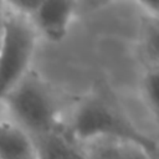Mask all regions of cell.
<instances>
[{"instance_id":"obj_1","label":"cell","mask_w":159,"mask_h":159,"mask_svg":"<svg viewBox=\"0 0 159 159\" xmlns=\"http://www.w3.org/2000/svg\"><path fill=\"white\" fill-rule=\"evenodd\" d=\"M62 132L75 144L94 138H120L140 144L155 159L158 155L157 140L132 123L108 87L99 86L82 99Z\"/></svg>"},{"instance_id":"obj_6","label":"cell","mask_w":159,"mask_h":159,"mask_svg":"<svg viewBox=\"0 0 159 159\" xmlns=\"http://www.w3.org/2000/svg\"><path fill=\"white\" fill-rule=\"evenodd\" d=\"M0 159H37L32 138L10 120H0Z\"/></svg>"},{"instance_id":"obj_9","label":"cell","mask_w":159,"mask_h":159,"mask_svg":"<svg viewBox=\"0 0 159 159\" xmlns=\"http://www.w3.org/2000/svg\"><path fill=\"white\" fill-rule=\"evenodd\" d=\"M5 14V5H4V1H0V17H2Z\"/></svg>"},{"instance_id":"obj_5","label":"cell","mask_w":159,"mask_h":159,"mask_svg":"<svg viewBox=\"0 0 159 159\" xmlns=\"http://www.w3.org/2000/svg\"><path fill=\"white\" fill-rule=\"evenodd\" d=\"M88 159H155L140 144L120 138H94L76 144Z\"/></svg>"},{"instance_id":"obj_7","label":"cell","mask_w":159,"mask_h":159,"mask_svg":"<svg viewBox=\"0 0 159 159\" xmlns=\"http://www.w3.org/2000/svg\"><path fill=\"white\" fill-rule=\"evenodd\" d=\"M139 56L145 70L159 65V20L158 16L144 15L139 32Z\"/></svg>"},{"instance_id":"obj_2","label":"cell","mask_w":159,"mask_h":159,"mask_svg":"<svg viewBox=\"0 0 159 159\" xmlns=\"http://www.w3.org/2000/svg\"><path fill=\"white\" fill-rule=\"evenodd\" d=\"M10 122L26 132L32 140L62 129L55 96L48 84L34 71L26 75L5 96Z\"/></svg>"},{"instance_id":"obj_3","label":"cell","mask_w":159,"mask_h":159,"mask_svg":"<svg viewBox=\"0 0 159 159\" xmlns=\"http://www.w3.org/2000/svg\"><path fill=\"white\" fill-rule=\"evenodd\" d=\"M37 34L29 17L5 7L0 43V107L5 96L29 71Z\"/></svg>"},{"instance_id":"obj_4","label":"cell","mask_w":159,"mask_h":159,"mask_svg":"<svg viewBox=\"0 0 159 159\" xmlns=\"http://www.w3.org/2000/svg\"><path fill=\"white\" fill-rule=\"evenodd\" d=\"M76 14V1L70 0H40L35 11L30 15L37 36L41 35L50 42H61L68 32L71 20Z\"/></svg>"},{"instance_id":"obj_8","label":"cell","mask_w":159,"mask_h":159,"mask_svg":"<svg viewBox=\"0 0 159 159\" xmlns=\"http://www.w3.org/2000/svg\"><path fill=\"white\" fill-rule=\"evenodd\" d=\"M158 87H159L158 68L145 70L142 81V94L147 103V107L152 111L155 118L158 117Z\"/></svg>"},{"instance_id":"obj_10","label":"cell","mask_w":159,"mask_h":159,"mask_svg":"<svg viewBox=\"0 0 159 159\" xmlns=\"http://www.w3.org/2000/svg\"><path fill=\"white\" fill-rule=\"evenodd\" d=\"M2 17H0V43H1V35H2Z\"/></svg>"}]
</instances>
